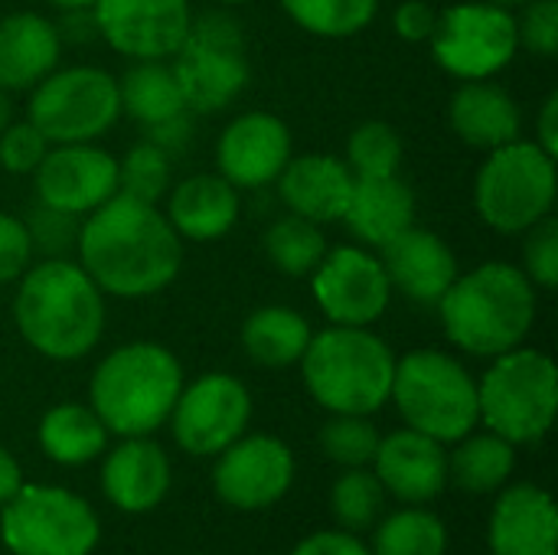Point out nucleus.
Returning <instances> with one entry per match:
<instances>
[{
    "instance_id": "f257e3e1",
    "label": "nucleus",
    "mask_w": 558,
    "mask_h": 555,
    "mask_svg": "<svg viewBox=\"0 0 558 555\" xmlns=\"http://www.w3.org/2000/svg\"><path fill=\"white\" fill-rule=\"evenodd\" d=\"M75 252L98 291L124 301L160 294L183 265V239L167 213L128 193L82 216Z\"/></svg>"
},
{
    "instance_id": "f03ea898",
    "label": "nucleus",
    "mask_w": 558,
    "mask_h": 555,
    "mask_svg": "<svg viewBox=\"0 0 558 555\" xmlns=\"http://www.w3.org/2000/svg\"><path fill=\"white\" fill-rule=\"evenodd\" d=\"M13 317L20 337L46 360H82L105 330V294L72 258H43L20 275Z\"/></svg>"
},
{
    "instance_id": "7ed1b4c3",
    "label": "nucleus",
    "mask_w": 558,
    "mask_h": 555,
    "mask_svg": "<svg viewBox=\"0 0 558 555\" xmlns=\"http://www.w3.org/2000/svg\"><path fill=\"white\" fill-rule=\"evenodd\" d=\"M435 307L454 347L474 357H500L530 337L536 324V285L517 265L487 262L458 275Z\"/></svg>"
},
{
    "instance_id": "20e7f679",
    "label": "nucleus",
    "mask_w": 558,
    "mask_h": 555,
    "mask_svg": "<svg viewBox=\"0 0 558 555\" xmlns=\"http://www.w3.org/2000/svg\"><path fill=\"white\" fill-rule=\"evenodd\" d=\"M180 389V360L154 340H137L118 347L95 366L88 396L92 412L108 432L141 438L170 419Z\"/></svg>"
},
{
    "instance_id": "39448f33",
    "label": "nucleus",
    "mask_w": 558,
    "mask_h": 555,
    "mask_svg": "<svg viewBox=\"0 0 558 555\" xmlns=\"http://www.w3.org/2000/svg\"><path fill=\"white\" fill-rule=\"evenodd\" d=\"M304 386L333 415H373L389 402L396 357L366 327H327L311 334L301 357Z\"/></svg>"
},
{
    "instance_id": "423d86ee",
    "label": "nucleus",
    "mask_w": 558,
    "mask_h": 555,
    "mask_svg": "<svg viewBox=\"0 0 558 555\" xmlns=\"http://www.w3.org/2000/svg\"><path fill=\"white\" fill-rule=\"evenodd\" d=\"M389 399L409 429L441 445L461 442L481 422L477 379L441 350H412L396 360Z\"/></svg>"
},
{
    "instance_id": "0eeeda50",
    "label": "nucleus",
    "mask_w": 558,
    "mask_h": 555,
    "mask_svg": "<svg viewBox=\"0 0 558 555\" xmlns=\"http://www.w3.org/2000/svg\"><path fill=\"white\" fill-rule=\"evenodd\" d=\"M477 406L487 432L507 438L510 445L539 442L556 422V363L526 347L494 357V366L477 383Z\"/></svg>"
},
{
    "instance_id": "6e6552de",
    "label": "nucleus",
    "mask_w": 558,
    "mask_h": 555,
    "mask_svg": "<svg viewBox=\"0 0 558 555\" xmlns=\"http://www.w3.org/2000/svg\"><path fill=\"white\" fill-rule=\"evenodd\" d=\"M556 190V157L520 137L490 150L474 180V206L490 229L520 236L553 213Z\"/></svg>"
},
{
    "instance_id": "1a4fd4ad",
    "label": "nucleus",
    "mask_w": 558,
    "mask_h": 555,
    "mask_svg": "<svg viewBox=\"0 0 558 555\" xmlns=\"http://www.w3.org/2000/svg\"><path fill=\"white\" fill-rule=\"evenodd\" d=\"M121 118L114 75L98 65L52 69L33 85L26 121L49 144H95Z\"/></svg>"
},
{
    "instance_id": "9d476101",
    "label": "nucleus",
    "mask_w": 558,
    "mask_h": 555,
    "mask_svg": "<svg viewBox=\"0 0 558 555\" xmlns=\"http://www.w3.org/2000/svg\"><path fill=\"white\" fill-rule=\"evenodd\" d=\"M186 111L213 114L229 108L248 85V46L229 13H206L190 23L186 39L170 56Z\"/></svg>"
},
{
    "instance_id": "9b49d317",
    "label": "nucleus",
    "mask_w": 558,
    "mask_h": 555,
    "mask_svg": "<svg viewBox=\"0 0 558 555\" xmlns=\"http://www.w3.org/2000/svg\"><path fill=\"white\" fill-rule=\"evenodd\" d=\"M98 536L95 510L49 484H23L0 514V540L13 555H88Z\"/></svg>"
},
{
    "instance_id": "f8f14e48",
    "label": "nucleus",
    "mask_w": 558,
    "mask_h": 555,
    "mask_svg": "<svg viewBox=\"0 0 558 555\" xmlns=\"http://www.w3.org/2000/svg\"><path fill=\"white\" fill-rule=\"evenodd\" d=\"M435 62L461 79H490L507 69L520 49L517 16L497 3H454L438 13L435 33L428 36Z\"/></svg>"
},
{
    "instance_id": "ddd939ff",
    "label": "nucleus",
    "mask_w": 558,
    "mask_h": 555,
    "mask_svg": "<svg viewBox=\"0 0 558 555\" xmlns=\"http://www.w3.org/2000/svg\"><path fill=\"white\" fill-rule=\"evenodd\" d=\"M252 419V396L242 379L229 373H206L193 386H183L170 429L186 455L209 458L245 435Z\"/></svg>"
},
{
    "instance_id": "4468645a",
    "label": "nucleus",
    "mask_w": 558,
    "mask_h": 555,
    "mask_svg": "<svg viewBox=\"0 0 558 555\" xmlns=\"http://www.w3.org/2000/svg\"><path fill=\"white\" fill-rule=\"evenodd\" d=\"M311 291L324 317L340 327H369L392 301L383 262L360 245L327 249L320 265L311 272Z\"/></svg>"
},
{
    "instance_id": "2eb2a0df",
    "label": "nucleus",
    "mask_w": 558,
    "mask_h": 555,
    "mask_svg": "<svg viewBox=\"0 0 558 555\" xmlns=\"http://www.w3.org/2000/svg\"><path fill=\"white\" fill-rule=\"evenodd\" d=\"M98 36L134 62L170 59L190 33V0H95Z\"/></svg>"
},
{
    "instance_id": "dca6fc26",
    "label": "nucleus",
    "mask_w": 558,
    "mask_h": 555,
    "mask_svg": "<svg viewBox=\"0 0 558 555\" xmlns=\"http://www.w3.org/2000/svg\"><path fill=\"white\" fill-rule=\"evenodd\" d=\"M294 481V455L271 435H242L219 451L213 487L235 510H265L278 504Z\"/></svg>"
},
{
    "instance_id": "f3484780",
    "label": "nucleus",
    "mask_w": 558,
    "mask_h": 555,
    "mask_svg": "<svg viewBox=\"0 0 558 555\" xmlns=\"http://www.w3.org/2000/svg\"><path fill=\"white\" fill-rule=\"evenodd\" d=\"M36 200L88 216L118 193V160L95 144H49L33 170Z\"/></svg>"
},
{
    "instance_id": "a211bd4d",
    "label": "nucleus",
    "mask_w": 558,
    "mask_h": 555,
    "mask_svg": "<svg viewBox=\"0 0 558 555\" xmlns=\"http://www.w3.org/2000/svg\"><path fill=\"white\" fill-rule=\"evenodd\" d=\"M291 157V131L271 111L239 114L226 124L216 144L219 177H226L235 190H258L275 183Z\"/></svg>"
},
{
    "instance_id": "6ab92c4d",
    "label": "nucleus",
    "mask_w": 558,
    "mask_h": 555,
    "mask_svg": "<svg viewBox=\"0 0 558 555\" xmlns=\"http://www.w3.org/2000/svg\"><path fill=\"white\" fill-rule=\"evenodd\" d=\"M373 464H376L373 474L379 478L383 491L412 507L435 500L448 487L445 445L415 429H402L379 438Z\"/></svg>"
},
{
    "instance_id": "aec40b11",
    "label": "nucleus",
    "mask_w": 558,
    "mask_h": 555,
    "mask_svg": "<svg viewBox=\"0 0 558 555\" xmlns=\"http://www.w3.org/2000/svg\"><path fill=\"white\" fill-rule=\"evenodd\" d=\"M379 252L392 291H402L409 301L425 307L438 304L451 288V281L461 275L451 245L432 229L409 226L405 232L389 239Z\"/></svg>"
},
{
    "instance_id": "412c9836",
    "label": "nucleus",
    "mask_w": 558,
    "mask_h": 555,
    "mask_svg": "<svg viewBox=\"0 0 558 555\" xmlns=\"http://www.w3.org/2000/svg\"><path fill=\"white\" fill-rule=\"evenodd\" d=\"M275 183L288 213L324 226V222L343 219V209L353 190V173L340 157L301 154L284 164Z\"/></svg>"
},
{
    "instance_id": "4be33fe9",
    "label": "nucleus",
    "mask_w": 558,
    "mask_h": 555,
    "mask_svg": "<svg viewBox=\"0 0 558 555\" xmlns=\"http://www.w3.org/2000/svg\"><path fill=\"white\" fill-rule=\"evenodd\" d=\"M101 491L124 514L154 510L170 491V461L147 435L124 438L101 464Z\"/></svg>"
},
{
    "instance_id": "5701e85b",
    "label": "nucleus",
    "mask_w": 558,
    "mask_h": 555,
    "mask_svg": "<svg viewBox=\"0 0 558 555\" xmlns=\"http://www.w3.org/2000/svg\"><path fill=\"white\" fill-rule=\"evenodd\" d=\"M556 504L543 487L517 484L497 497L490 514L494 555H556Z\"/></svg>"
},
{
    "instance_id": "b1692460",
    "label": "nucleus",
    "mask_w": 558,
    "mask_h": 555,
    "mask_svg": "<svg viewBox=\"0 0 558 555\" xmlns=\"http://www.w3.org/2000/svg\"><path fill=\"white\" fill-rule=\"evenodd\" d=\"M448 118H451L454 134L468 147H477L487 154L510 141H520V131H523V111L517 98L487 79L464 82L451 95Z\"/></svg>"
},
{
    "instance_id": "393cba45",
    "label": "nucleus",
    "mask_w": 558,
    "mask_h": 555,
    "mask_svg": "<svg viewBox=\"0 0 558 555\" xmlns=\"http://www.w3.org/2000/svg\"><path fill=\"white\" fill-rule=\"evenodd\" d=\"M343 222L363 245L383 249L389 239H396L399 232L415 226V193L399 173L353 177Z\"/></svg>"
},
{
    "instance_id": "a878e982",
    "label": "nucleus",
    "mask_w": 558,
    "mask_h": 555,
    "mask_svg": "<svg viewBox=\"0 0 558 555\" xmlns=\"http://www.w3.org/2000/svg\"><path fill=\"white\" fill-rule=\"evenodd\" d=\"M62 52L59 26L39 13H10L0 20V88L23 92L43 82Z\"/></svg>"
},
{
    "instance_id": "bb28decb",
    "label": "nucleus",
    "mask_w": 558,
    "mask_h": 555,
    "mask_svg": "<svg viewBox=\"0 0 558 555\" xmlns=\"http://www.w3.org/2000/svg\"><path fill=\"white\" fill-rule=\"evenodd\" d=\"M239 190L219 173H199L170 190L167 219L180 239L216 242L239 222Z\"/></svg>"
},
{
    "instance_id": "cd10ccee",
    "label": "nucleus",
    "mask_w": 558,
    "mask_h": 555,
    "mask_svg": "<svg viewBox=\"0 0 558 555\" xmlns=\"http://www.w3.org/2000/svg\"><path fill=\"white\" fill-rule=\"evenodd\" d=\"M307 343H311V324L304 321V314L291 307L268 304L252 311L242 324V347L265 370H288L301 363Z\"/></svg>"
},
{
    "instance_id": "c85d7f7f",
    "label": "nucleus",
    "mask_w": 558,
    "mask_h": 555,
    "mask_svg": "<svg viewBox=\"0 0 558 555\" xmlns=\"http://www.w3.org/2000/svg\"><path fill=\"white\" fill-rule=\"evenodd\" d=\"M118 95H121V114L134 118L147 131L186 114L180 82L163 59H147L131 65L118 82Z\"/></svg>"
},
{
    "instance_id": "c756f323",
    "label": "nucleus",
    "mask_w": 558,
    "mask_h": 555,
    "mask_svg": "<svg viewBox=\"0 0 558 555\" xmlns=\"http://www.w3.org/2000/svg\"><path fill=\"white\" fill-rule=\"evenodd\" d=\"M108 435L111 432L101 425V419L78 402H62L49 409L39 422V448L46 451V458L65 468L95 461L105 451Z\"/></svg>"
},
{
    "instance_id": "7c9ffc66",
    "label": "nucleus",
    "mask_w": 558,
    "mask_h": 555,
    "mask_svg": "<svg viewBox=\"0 0 558 555\" xmlns=\"http://www.w3.org/2000/svg\"><path fill=\"white\" fill-rule=\"evenodd\" d=\"M513 448L517 445H510L494 432L484 435L471 432L458 442L454 455L448 458V478H454V484L468 494H494L513 474L517 464Z\"/></svg>"
},
{
    "instance_id": "2f4dec72",
    "label": "nucleus",
    "mask_w": 558,
    "mask_h": 555,
    "mask_svg": "<svg viewBox=\"0 0 558 555\" xmlns=\"http://www.w3.org/2000/svg\"><path fill=\"white\" fill-rule=\"evenodd\" d=\"M262 245H265L268 262L281 275H291V278L311 275L320 265V258L327 255V239H324L320 226L304 216H294V213L275 219L265 229Z\"/></svg>"
},
{
    "instance_id": "473e14b6",
    "label": "nucleus",
    "mask_w": 558,
    "mask_h": 555,
    "mask_svg": "<svg viewBox=\"0 0 558 555\" xmlns=\"http://www.w3.org/2000/svg\"><path fill=\"white\" fill-rule=\"evenodd\" d=\"M448 550V530L445 523L422 510L409 507L399 514H389L376 527L373 540V555H445Z\"/></svg>"
},
{
    "instance_id": "72a5a7b5",
    "label": "nucleus",
    "mask_w": 558,
    "mask_h": 555,
    "mask_svg": "<svg viewBox=\"0 0 558 555\" xmlns=\"http://www.w3.org/2000/svg\"><path fill=\"white\" fill-rule=\"evenodd\" d=\"M281 7L301 29L324 39H343L373 23L379 0H281Z\"/></svg>"
},
{
    "instance_id": "f704fd0d",
    "label": "nucleus",
    "mask_w": 558,
    "mask_h": 555,
    "mask_svg": "<svg viewBox=\"0 0 558 555\" xmlns=\"http://www.w3.org/2000/svg\"><path fill=\"white\" fill-rule=\"evenodd\" d=\"M383 500H386V491H383L379 478L366 468H347L337 478L333 494H330L333 517H337L340 530H347V533L373 530L383 514Z\"/></svg>"
},
{
    "instance_id": "c9c22d12",
    "label": "nucleus",
    "mask_w": 558,
    "mask_h": 555,
    "mask_svg": "<svg viewBox=\"0 0 558 555\" xmlns=\"http://www.w3.org/2000/svg\"><path fill=\"white\" fill-rule=\"evenodd\" d=\"M353 177H392L402 164V137L386 121H363L347 141V160Z\"/></svg>"
},
{
    "instance_id": "e433bc0d",
    "label": "nucleus",
    "mask_w": 558,
    "mask_h": 555,
    "mask_svg": "<svg viewBox=\"0 0 558 555\" xmlns=\"http://www.w3.org/2000/svg\"><path fill=\"white\" fill-rule=\"evenodd\" d=\"M170 186V154L154 141L134 144L118 160V193L137 196L144 203H157Z\"/></svg>"
},
{
    "instance_id": "4c0bfd02",
    "label": "nucleus",
    "mask_w": 558,
    "mask_h": 555,
    "mask_svg": "<svg viewBox=\"0 0 558 555\" xmlns=\"http://www.w3.org/2000/svg\"><path fill=\"white\" fill-rule=\"evenodd\" d=\"M379 432L369 422V415H333L320 429V448L324 455L340 468H366L376 458Z\"/></svg>"
},
{
    "instance_id": "58836bf2",
    "label": "nucleus",
    "mask_w": 558,
    "mask_h": 555,
    "mask_svg": "<svg viewBox=\"0 0 558 555\" xmlns=\"http://www.w3.org/2000/svg\"><path fill=\"white\" fill-rule=\"evenodd\" d=\"M26 236L33 252H43L46 258H69L78 245V229H82V216L65 213L59 206H49L43 200H36L23 219Z\"/></svg>"
},
{
    "instance_id": "ea45409f",
    "label": "nucleus",
    "mask_w": 558,
    "mask_h": 555,
    "mask_svg": "<svg viewBox=\"0 0 558 555\" xmlns=\"http://www.w3.org/2000/svg\"><path fill=\"white\" fill-rule=\"evenodd\" d=\"M523 272L526 278L543 288L553 291L558 285V222L553 216L539 219L533 229L523 232Z\"/></svg>"
},
{
    "instance_id": "a19ab883",
    "label": "nucleus",
    "mask_w": 558,
    "mask_h": 555,
    "mask_svg": "<svg viewBox=\"0 0 558 555\" xmlns=\"http://www.w3.org/2000/svg\"><path fill=\"white\" fill-rule=\"evenodd\" d=\"M517 39L533 56L553 59L558 52V0H533L517 20Z\"/></svg>"
},
{
    "instance_id": "79ce46f5",
    "label": "nucleus",
    "mask_w": 558,
    "mask_h": 555,
    "mask_svg": "<svg viewBox=\"0 0 558 555\" xmlns=\"http://www.w3.org/2000/svg\"><path fill=\"white\" fill-rule=\"evenodd\" d=\"M46 150H49V141L29 121H20V124L10 121L0 131V167L7 173H33L39 160L46 157Z\"/></svg>"
},
{
    "instance_id": "37998d69",
    "label": "nucleus",
    "mask_w": 558,
    "mask_h": 555,
    "mask_svg": "<svg viewBox=\"0 0 558 555\" xmlns=\"http://www.w3.org/2000/svg\"><path fill=\"white\" fill-rule=\"evenodd\" d=\"M33 265V245L23 219L0 213V285L20 278Z\"/></svg>"
},
{
    "instance_id": "c03bdc74",
    "label": "nucleus",
    "mask_w": 558,
    "mask_h": 555,
    "mask_svg": "<svg viewBox=\"0 0 558 555\" xmlns=\"http://www.w3.org/2000/svg\"><path fill=\"white\" fill-rule=\"evenodd\" d=\"M435 23H438V10L425 0H405L392 13V26L405 43H425L435 33Z\"/></svg>"
},
{
    "instance_id": "a18cd8bd",
    "label": "nucleus",
    "mask_w": 558,
    "mask_h": 555,
    "mask_svg": "<svg viewBox=\"0 0 558 555\" xmlns=\"http://www.w3.org/2000/svg\"><path fill=\"white\" fill-rule=\"evenodd\" d=\"M291 555H373L363 540H356V533L347 530H324L307 536L304 543L294 546Z\"/></svg>"
},
{
    "instance_id": "49530a36",
    "label": "nucleus",
    "mask_w": 558,
    "mask_h": 555,
    "mask_svg": "<svg viewBox=\"0 0 558 555\" xmlns=\"http://www.w3.org/2000/svg\"><path fill=\"white\" fill-rule=\"evenodd\" d=\"M536 131H539V147L546 154H558V95L553 92L546 101H543V111H539V121H536Z\"/></svg>"
},
{
    "instance_id": "de8ad7c7",
    "label": "nucleus",
    "mask_w": 558,
    "mask_h": 555,
    "mask_svg": "<svg viewBox=\"0 0 558 555\" xmlns=\"http://www.w3.org/2000/svg\"><path fill=\"white\" fill-rule=\"evenodd\" d=\"M20 487H23V471H20V464H16V458H13L7 448H0V507H3L10 497H16Z\"/></svg>"
},
{
    "instance_id": "09e8293b",
    "label": "nucleus",
    "mask_w": 558,
    "mask_h": 555,
    "mask_svg": "<svg viewBox=\"0 0 558 555\" xmlns=\"http://www.w3.org/2000/svg\"><path fill=\"white\" fill-rule=\"evenodd\" d=\"M46 3H52L62 13H69V10H92L95 7V0H46Z\"/></svg>"
},
{
    "instance_id": "8fccbe9b",
    "label": "nucleus",
    "mask_w": 558,
    "mask_h": 555,
    "mask_svg": "<svg viewBox=\"0 0 558 555\" xmlns=\"http://www.w3.org/2000/svg\"><path fill=\"white\" fill-rule=\"evenodd\" d=\"M13 121V105H10V95L7 88H0V131Z\"/></svg>"
},
{
    "instance_id": "3c124183",
    "label": "nucleus",
    "mask_w": 558,
    "mask_h": 555,
    "mask_svg": "<svg viewBox=\"0 0 558 555\" xmlns=\"http://www.w3.org/2000/svg\"><path fill=\"white\" fill-rule=\"evenodd\" d=\"M487 3H497V7H504V10H513V7H526V3H533V0H487Z\"/></svg>"
},
{
    "instance_id": "603ef678",
    "label": "nucleus",
    "mask_w": 558,
    "mask_h": 555,
    "mask_svg": "<svg viewBox=\"0 0 558 555\" xmlns=\"http://www.w3.org/2000/svg\"><path fill=\"white\" fill-rule=\"evenodd\" d=\"M216 3H226V7H235V3H248V0H216Z\"/></svg>"
}]
</instances>
